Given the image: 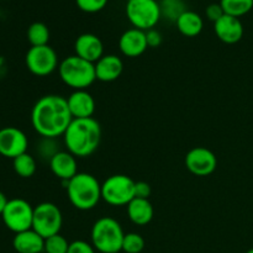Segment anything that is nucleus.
Wrapping results in <instances>:
<instances>
[{
	"mask_svg": "<svg viewBox=\"0 0 253 253\" xmlns=\"http://www.w3.org/2000/svg\"><path fill=\"white\" fill-rule=\"evenodd\" d=\"M72 120L67 98L56 94L40 98L31 111L32 127L42 138L63 136Z\"/></svg>",
	"mask_w": 253,
	"mask_h": 253,
	"instance_id": "1",
	"label": "nucleus"
},
{
	"mask_svg": "<svg viewBox=\"0 0 253 253\" xmlns=\"http://www.w3.org/2000/svg\"><path fill=\"white\" fill-rule=\"evenodd\" d=\"M63 141L67 151L74 157H89L100 145V124L94 118L73 119L64 132Z\"/></svg>",
	"mask_w": 253,
	"mask_h": 253,
	"instance_id": "2",
	"label": "nucleus"
},
{
	"mask_svg": "<svg viewBox=\"0 0 253 253\" xmlns=\"http://www.w3.org/2000/svg\"><path fill=\"white\" fill-rule=\"evenodd\" d=\"M66 189L71 204L76 209L91 210L101 200V184L89 173H78L66 183Z\"/></svg>",
	"mask_w": 253,
	"mask_h": 253,
	"instance_id": "3",
	"label": "nucleus"
},
{
	"mask_svg": "<svg viewBox=\"0 0 253 253\" xmlns=\"http://www.w3.org/2000/svg\"><path fill=\"white\" fill-rule=\"evenodd\" d=\"M58 73L62 82L73 90H86L96 81L94 63L76 54L62 59L58 66Z\"/></svg>",
	"mask_w": 253,
	"mask_h": 253,
	"instance_id": "4",
	"label": "nucleus"
},
{
	"mask_svg": "<svg viewBox=\"0 0 253 253\" xmlns=\"http://www.w3.org/2000/svg\"><path fill=\"white\" fill-rule=\"evenodd\" d=\"M91 245L100 253H119L123 251L125 237L123 227L118 220L103 216L94 222L91 227Z\"/></svg>",
	"mask_w": 253,
	"mask_h": 253,
	"instance_id": "5",
	"label": "nucleus"
},
{
	"mask_svg": "<svg viewBox=\"0 0 253 253\" xmlns=\"http://www.w3.org/2000/svg\"><path fill=\"white\" fill-rule=\"evenodd\" d=\"M136 182L125 174H114L101 184V199L111 207H127L135 199Z\"/></svg>",
	"mask_w": 253,
	"mask_h": 253,
	"instance_id": "6",
	"label": "nucleus"
},
{
	"mask_svg": "<svg viewBox=\"0 0 253 253\" xmlns=\"http://www.w3.org/2000/svg\"><path fill=\"white\" fill-rule=\"evenodd\" d=\"M126 16L135 29L148 31L161 20V7L157 0H128Z\"/></svg>",
	"mask_w": 253,
	"mask_h": 253,
	"instance_id": "7",
	"label": "nucleus"
},
{
	"mask_svg": "<svg viewBox=\"0 0 253 253\" xmlns=\"http://www.w3.org/2000/svg\"><path fill=\"white\" fill-rule=\"evenodd\" d=\"M62 225H63V216L56 204L44 202L34 208L32 230H35L44 240L59 234Z\"/></svg>",
	"mask_w": 253,
	"mask_h": 253,
	"instance_id": "8",
	"label": "nucleus"
},
{
	"mask_svg": "<svg viewBox=\"0 0 253 253\" xmlns=\"http://www.w3.org/2000/svg\"><path fill=\"white\" fill-rule=\"evenodd\" d=\"M2 222L5 226L14 234L32 229L34 219V208L25 199L15 198L7 202L1 214Z\"/></svg>",
	"mask_w": 253,
	"mask_h": 253,
	"instance_id": "9",
	"label": "nucleus"
},
{
	"mask_svg": "<svg viewBox=\"0 0 253 253\" xmlns=\"http://www.w3.org/2000/svg\"><path fill=\"white\" fill-rule=\"evenodd\" d=\"M27 69L36 77H47L58 68V56L51 46L31 47L25 57Z\"/></svg>",
	"mask_w": 253,
	"mask_h": 253,
	"instance_id": "10",
	"label": "nucleus"
},
{
	"mask_svg": "<svg viewBox=\"0 0 253 253\" xmlns=\"http://www.w3.org/2000/svg\"><path fill=\"white\" fill-rule=\"evenodd\" d=\"M185 167L197 177H208L217 167V158L207 147H194L185 156Z\"/></svg>",
	"mask_w": 253,
	"mask_h": 253,
	"instance_id": "11",
	"label": "nucleus"
},
{
	"mask_svg": "<svg viewBox=\"0 0 253 253\" xmlns=\"http://www.w3.org/2000/svg\"><path fill=\"white\" fill-rule=\"evenodd\" d=\"M29 140L22 130L12 126L0 128V155L6 158L19 157L27 152Z\"/></svg>",
	"mask_w": 253,
	"mask_h": 253,
	"instance_id": "12",
	"label": "nucleus"
},
{
	"mask_svg": "<svg viewBox=\"0 0 253 253\" xmlns=\"http://www.w3.org/2000/svg\"><path fill=\"white\" fill-rule=\"evenodd\" d=\"M76 56L95 64L104 56V44L94 34H82L74 42Z\"/></svg>",
	"mask_w": 253,
	"mask_h": 253,
	"instance_id": "13",
	"label": "nucleus"
},
{
	"mask_svg": "<svg viewBox=\"0 0 253 253\" xmlns=\"http://www.w3.org/2000/svg\"><path fill=\"white\" fill-rule=\"evenodd\" d=\"M119 48L124 56L128 58H136L146 52L148 48L146 31L138 29L126 30L119 40Z\"/></svg>",
	"mask_w": 253,
	"mask_h": 253,
	"instance_id": "14",
	"label": "nucleus"
},
{
	"mask_svg": "<svg viewBox=\"0 0 253 253\" xmlns=\"http://www.w3.org/2000/svg\"><path fill=\"white\" fill-rule=\"evenodd\" d=\"M214 31L220 41L227 44H234L241 41L244 36V25L239 17L225 14L214 24Z\"/></svg>",
	"mask_w": 253,
	"mask_h": 253,
	"instance_id": "15",
	"label": "nucleus"
},
{
	"mask_svg": "<svg viewBox=\"0 0 253 253\" xmlns=\"http://www.w3.org/2000/svg\"><path fill=\"white\" fill-rule=\"evenodd\" d=\"M49 168L54 177L67 183L76 174H78V163L77 157H74L68 151H59L49 160Z\"/></svg>",
	"mask_w": 253,
	"mask_h": 253,
	"instance_id": "16",
	"label": "nucleus"
},
{
	"mask_svg": "<svg viewBox=\"0 0 253 253\" xmlns=\"http://www.w3.org/2000/svg\"><path fill=\"white\" fill-rule=\"evenodd\" d=\"M67 103L73 119L93 118L95 111V100L89 91L74 90L67 98Z\"/></svg>",
	"mask_w": 253,
	"mask_h": 253,
	"instance_id": "17",
	"label": "nucleus"
},
{
	"mask_svg": "<svg viewBox=\"0 0 253 253\" xmlns=\"http://www.w3.org/2000/svg\"><path fill=\"white\" fill-rule=\"evenodd\" d=\"M96 81L110 83L120 78L124 71V63L116 54H104L95 64Z\"/></svg>",
	"mask_w": 253,
	"mask_h": 253,
	"instance_id": "18",
	"label": "nucleus"
},
{
	"mask_svg": "<svg viewBox=\"0 0 253 253\" xmlns=\"http://www.w3.org/2000/svg\"><path fill=\"white\" fill-rule=\"evenodd\" d=\"M12 246L17 253H42L44 251V239L30 229L15 234Z\"/></svg>",
	"mask_w": 253,
	"mask_h": 253,
	"instance_id": "19",
	"label": "nucleus"
},
{
	"mask_svg": "<svg viewBox=\"0 0 253 253\" xmlns=\"http://www.w3.org/2000/svg\"><path fill=\"white\" fill-rule=\"evenodd\" d=\"M153 214L155 210L148 199L135 198L127 204L128 219L137 226H145L150 224L151 220L153 219Z\"/></svg>",
	"mask_w": 253,
	"mask_h": 253,
	"instance_id": "20",
	"label": "nucleus"
},
{
	"mask_svg": "<svg viewBox=\"0 0 253 253\" xmlns=\"http://www.w3.org/2000/svg\"><path fill=\"white\" fill-rule=\"evenodd\" d=\"M177 29L183 36L195 37L203 31L204 27V21L199 14L192 10H187L179 16V19L175 21Z\"/></svg>",
	"mask_w": 253,
	"mask_h": 253,
	"instance_id": "21",
	"label": "nucleus"
},
{
	"mask_svg": "<svg viewBox=\"0 0 253 253\" xmlns=\"http://www.w3.org/2000/svg\"><path fill=\"white\" fill-rule=\"evenodd\" d=\"M12 167L15 173L21 178H31L36 173L37 165L35 158L30 153H22L12 160Z\"/></svg>",
	"mask_w": 253,
	"mask_h": 253,
	"instance_id": "22",
	"label": "nucleus"
},
{
	"mask_svg": "<svg viewBox=\"0 0 253 253\" xmlns=\"http://www.w3.org/2000/svg\"><path fill=\"white\" fill-rule=\"evenodd\" d=\"M27 41L31 47L46 46L49 41V30L43 22H34L27 29Z\"/></svg>",
	"mask_w": 253,
	"mask_h": 253,
	"instance_id": "23",
	"label": "nucleus"
},
{
	"mask_svg": "<svg viewBox=\"0 0 253 253\" xmlns=\"http://www.w3.org/2000/svg\"><path fill=\"white\" fill-rule=\"evenodd\" d=\"M220 5L225 14L240 19L251 11L253 0H220Z\"/></svg>",
	"mask_w": 253,
	"mask_h": 253,
	"instance_id": "24",
	"label": "nucleus"
},
{
	"mask_svg": "<svg viewBox=\"0 0 253 253\" xmlns=\"http://www.w3.org/2000/svg\"><path fill=\"white\" fill-rule=\"evenodd\" d=\"M160 7L162 17L173 22L177 21L183 12L187 11V6L183 0H161Z\"/></svg>",
	"mask_w": 253,
	"mask_h": 253,
	"instance_id": "25",
	"label": "nucleus"
},
{
	"mask_svg": "<svg viewBox=\"0 0 253 253\" xmlns=\"http://www.w3.org/2000/svg\"><path fill=\"white\" fill-rule=\"evenodd\" d=\"M69 244L61 234L53 235L44 240V253H68Z\"/></svg>",
	"mask_w": 253,
	"mask_h": 253,
	"instance_id": "26",
	"label": "nucleus"
},
{
	"mask_svg": "<svg viewBox=\"0 0 253 253\" xmlns=\"http://www.w3.org/2000/svg\"><path fill=\"white\" fill-rule=\"evenodd\" d=\"M145 249V240L140 234L128 232L125 234L123 241V251L125 253H141Z\"/></svg>",
	"mask_w": 253,
	"mask_h": 253,
	"instance_id": "27",
	"label": "nucleus"
},
{
	"mask_svg": "<svg viewBox=\"0 0 253 253\" xmlns=\"http://www.w3.org/2000/svg\"><path fill=\"white\" fill-rule=\"evenodd\" d=\"M76 4L82 11L94 14L101 11L108 4V0H76Z\"/></svg>",
	"mask_w": 253,
	"mask_h": 253,
	"instance_id": "28",
	"label": "nucleus"
},
{
	"mask_svg": "<svg viewBox=\"0 0 253 253\" xmlns=\"http://www.w3.org/2000/svg\"><path fill=\"white\" fill-rule=\"evenodd\" d=\"M96 250L89 242L83 240H76L69 244L68 253H95Z\"/></svg>",
	"mask_w": 253,
	"mask_h": 253,
	"instance_id": "29",
	"label": "nucleus"
},
{
	"mask_svg": "<svg viewBox=\"0 0 253 253\" xmlns=\"http://www.w3.org/2000/svg\"><path fill=\"white\" fill-rule=\"evenodd\" d=\"M205 14H207L208 19L215 24L217 20H220L222 16H224L225 12L219 2V4H210L209 6L207 7V10H205Z\"/></svg>",
	"mask_w": 253,
	"mask_h": 253,
	"instance_id": "30",
	"label": "nucleus"
},
{
	"mask_svg": "<svg viewBox=\"0 0 253 253\" xmlns=\"http://www.w3.org/2000/svg\"><path fill=\"white\" fill-rule=\"evenodd\" d=\"M151 187L147 182H136L135 184V198H141V199H148L151 195Z\"/></svg>",
	"mask_w": 253,
	"mask_h": 253,
	"instance_id": "31",
	"label": "nucleus"
},
{
	"mask_svg": "<svg viewBox=\"0 0 253 253\" xmlns=\"http://www.w3.org/2000/svg\"><path fill=\"white\" fill-rule=\"evenodd\" d=\"M146 40H147L148 47L155 48V47H158L162 43V35L157 30L151 29L148 31H146Z\"/></svg>",
	"mask_w": 253,
	"mask_h": 253,
	"instance_id": "32",
	"label": "nucleus"
},
{
	"mask_svg": "<svg viewBox=\"0 0 253 253\" xmlns=\"http://www.w3.org/2000/svg\"><path fill=\"white\" fill-rule=\"evenodd\" d=\"M7 202H9V200H7L6 195H5L2 192H0V215H1L2 211H4V209H5V207H6Z\"/></svg>",
	"mask_w": 253,
	"mask_h": 253,
	"instance_id": "33",
	"label": "nucleus"
},
{
	"mask_svg": "<svg viewBox=\"0 0 253 253\" xmlns=\"http://www.w3.org/2000/svg\"><path fill=\"white\" fill-rule=\"evenodd\" d=\"M246 253H253V249H250V250H249V251H247Z\"/></svg>",
	"mask_w": 253,
	"mask_h": 253,
	"instance_id": "34",
	"label": "nucleus"
},
{
	"mask_svg": "<svg viewBox=\"0 0 253 253\" xmlns=\"http://www.w3.org/2000/svg\"><path fill=\"white\" fill-rule=\"evenodd\" d=\"M127 1H128V0H127Z\"/></svg>",
	"mask_w": 253,
	"mask_h": 253,
	"instance_id": "35",
	"label": "nucleus"
}]
</instances>
